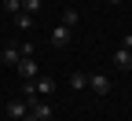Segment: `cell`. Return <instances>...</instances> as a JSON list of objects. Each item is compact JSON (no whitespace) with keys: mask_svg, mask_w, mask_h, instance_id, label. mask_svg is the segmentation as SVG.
I'll use <instances>...</instances> for the list:
<instances>
[{"mask_svg":"<svg viewBox=\"0 0 132 121\" xmlns=\"http://www.w3.org/2000/svg\"><path fill=\"white\" fill-rule=\"evenodd\" d=\"M33 88H37V99H40V95H52V92H55V77H37Z\"/></svg>","mask_w":132,"mask_h":121,"instance_id":"8","label":"cell"},{"mask_svg":"<svg viewBox=\"0 0 132 121\" xmlns=\"http://www.w3.org/2000/svg\"><path fill=\"white\" fill-rule=\"evenodd\" d=\"M15 26H19V29H29L33 26V15H15Z\"/></svg>","mask_w":132,"mask_h":121,"instance_id":"13","label":"cell"},{"mask_svg":"<svg viewBox=\"0 0 132 121\" xmlns=\"http://www.w3.org/2000/svg\"><path fill=\"white\" fill-rule=\"evenodd\" d=\"M88 88H92L95 95H110V77H106V74H99V70L88 74Z\"/></svg>","mask_w":132,"mask_h":121,"instance_id":"1","label":"cell"},{"mask_svg":"<svg viewBox=\"0 0 132 121\" xmlns=\"http://www.w3.org/2000/svg\"><path fill=\"white\" fill-rule=\"evenodd\" d=\"M4 7H7V15H22V0H4Z\"/></svg>","mask_w":132,"mask_h":121,"instance_id":"12","label":"cell"},{"mask_svg":"<svg viewBox=\"0 0 132 121\" xmlns=\"http://www.w3.org/2000/svg\"><path fill=\"white\" fill-rule=\"evenodd\" d=\"M22 15H40V0H22Z\"/></svg>","mask_w":132,"mask_h":121,"instance_id":"11","label":"cell"},{"mask_svg":"<svg viewBox=\"0 0 132 121\" xmlns=\"http://www.w3.org/2000/svg\"><path fill=\"white\" fill-rule=\"evenodd\" d=\"M29 114L37 117V121H52V107H48V103H40V99L29 103Z\"/></svg>","mask_w":132,"mask_h":121,"instance_id":"6","label":"cell"},{"mask_svg":"<svg viewBox=\"0 0 132 121\" xmlns=\"http://www.w3.org/2000/svg\"><path fill=\"white\" fill-rule=\"evenodd\" d=\"M106 4H121V0H106Z\"/></svg>","mask_w":132,"mask_h":121,"instance_id":"16","label":"cell"},{"mask_svg":"<svg viewBox=\"0 0 132 121\" xmlns=\"http://www.w3.org/2000/svg\"><path fill=\"white\" fill-rule=\"evenodd\" d=\"M22 121H37V117H33V114H26V117H22Z\"/></svg>","mask_w":132,"mask_h":121,"instance_id":"15","label":"cell"},{"mask_svg":"<svg viewBox=\"0 0 132 121\" xmlns=\"http://www.w3.org/2000/svg\"><path fill=\"white\" fill-rule=\"evenodd\" d=\"M15 70H19L22 81H37V59H33V55H22V62L15 66Z\"/></svg>","mask_w":132,"mask_h":121,"instance_id":"3","label":"cell"},{"mask_svg":"<svg viewBox=\"0 0 132 121\" xmlns=\"http://www.w3.org/2000/svg\"><path fill=\"white\" fill-rule=\"evenodd\" d=\"M121 48H128V51H132V33H125V44H121Z\"/></svg>","mask_w":132,"mask_h":121,"instance_id":"14","label":"cell"},{"mask_svg":"<svg viewBox=\"0 0 132 121\" xmlns=\"http://www.w3.org/2000/svg\"><path fill=\"white\" fill-rule=\"evenodd\" d=\"M70 88H73V92L88 88V74H73V77H70Z\"/></svg>","mask_w":132,"mask_h":121,"instance_id":"10","label":"cell"},{"mask_svg":"<svg viewBox=\"0 0 132 121\" xmlns=\"http://www.w3.org/2000/svg\"><path fill=\"white\" fill-rule=\"evenodd\" d=\"M77 19H81V15H77L73 7H62V26H66V29H73V26H77Z\"/></svg>","mask_w":132,"mask_h":121,"instance_id":"9","label":"cell"},{"mask_svg":"<svg viewBox=\"0 0 132 121\" xmlns=\"http://www.w3.org/2000/svg\"><path fill=\"white\" fill-rule=\"evenodd\" d=\"M70 37H73V29H66V26L59 22V26L52 29V37H48V41H52V48H55V51H62L66 44H70Z\"/></svg>","mask_w":132,"mask_h":121,"instance_id":"2","label":"cell"},{"mask_svg":"<svg viewBox=\"0 0 132 121\" xmlns=\"http://www.w3.org/2000/svg\"><path fill=\"white\" fill-rule=\"evenodd\" d=\"M26 114H29V103H26V99H15V103H7V117H11V121H22Z\"/></svg>","mask_w":132,"mask_h":121,"instance_id":"5","label":"cell"},{"mask_svg":"<svg viewBox=\"0 0 132 121\" xmlns=\"http://www.w3.org/2000/svg\"><path fill=\"white\" fill-rule=\"evenodd\" d=\"M114 66H118L121 74H128L132 70V51L128 48H118V51H114Z\"/></svg>","mask_w":132,"mask_h":121,"instance_id":"4","label":"cell"},{"mask_svg":"<svg viewBox=\"0 0 132 121\" xmlns=\"http://www.w3.org/2000/svg\"><path fill=\"white\" fill-rule=\"evenodd\" d=\"M0 59H4L7 66H19V62H22V48H15V44H7L4 51H0Z\"/></svg>","mask_w":132,"mask_h":121,"instance_id":"7","label":"cell"}]
</instances>
